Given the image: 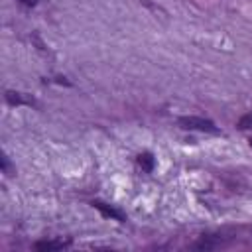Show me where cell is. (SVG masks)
<instances>
[{"instance_id":"10","label":"cell","mask_w":252,"mask_h":252,"mask_svg":"<svg viewBox=\"0 0 252 252\" xmlns=\"http://www.w3.org/2000/svg\"><path fill=\"white\" fill-rule=\"evenodd\" d=\"M250 146H252V140H250Z\"/></svg>"},{"instance_id":"7","label":"cell","mask_w":252,"mask_h":252,"mask_svg":"<svg viewBox=\"0 0 252 252\" xmlns=\"http://www.w3.org/2000/svg\"><path fill=\"white\" fill-rule=\"evenodd\" d=\"M236 128L238 130H252V110H248L246 114H242L236 122Z\"/></svg>"},{"instance_id":"6","label":"cell","mask_w":252,"mask_h":252,"mask_svg":"<svg viewBox=\"0 0 252 252\" xmlns=\"http://www.w3.org/2000/svg\"><path fill=\"white\" fill-rule=\"evenodd\" d=\"M136 163L142 167V171L152 173V171H154V167H156V158H154V154H152V152H142V154H138Z\"/></svg>"},{"instance_id":"4","label":"cell","mask_w":252,"mask_h":252,"mask_svg":"<svg viewBox=\"0 0 252 252\" xmlns=\"http://www.w3.org/2000/svg\"><path fill=\"white\" fill-rule=\"evenodd\" d=\"M67 246H71V238H67V240H63V238H55V240H37V242L33 244V248L39 250V252L63 250V248H67Z\"/></svg>"},{"instance_id":"2","label":"cell","mask_w":252,"mask_h":252,"mask_svg":"<svg viewBox=\"0 0 252 252\" xmlns=\"http://www.w3.org/2000/svg\"><path fill=\"white\" fill-rule=\"evenodd\" d=\"M177 126L183 130H195V132H209V134H219V126L203 116H179Z\"/></svg>"},{"instance_id":"8","label":"cell","mask_w":252,"mask_h":252,"mask_svg":"<svg viewBox=\"0 0 252 252\" xmlns=\"http://www.w3.org/2000/svg\"><path fill=\"white\" fill-rule=\"evenodd\" d=\"M2 173H6L8 177L16 173V167H14L12 163H10V158H8V156H6L4 152H2Z\"/></svg>"},{"instance_id":"9","label":"cell","mask_w":252,"mask_h":252,"mask_svg":"<svg viewBox=\"0 0 252 252\" xmlns=\"http://www.w3.org/2000/svg\"><path fill=\"white\" fill-rule=\"evenodd\" d=\"M16 2H18V4H22V6H26V8H33L39 0H16Z\"/></svg>"},{"instance_id":"1","label":"cell","mask_w":252,"mask_h":252,"mask_svg":"<svg viewBox=\"0 0 252 252\" xmlns=\"http://www.w3.org/2000/svg\"><path fill=\"white\" fill-rule=\"evenodd\" d=\"M252 244V224H226L215 230L203 232L193 244L191 250H222L232 246H246Z\"/></svg>"},{"instance_id":"3","label":"cell","mask_w":252,"mask_h":252,"mask_svg":"<svg viewBox=\"0 0 252 252\" xmlns=\"http://www.w3.org/2000/svg\"><path fill=\"white\" fill-rule=\"evenodd\" d=\"M91 205H93L94 209H98L102 217L114 219V220H118V222H126V215H124L120 209H116V207H112V205H108V203H104V201H98V199L93 201Z\"/></svg>"},{"instance_id":"5","label":"cell","mask_w":252,"mask_h":252,"mask_svg":"<svg viewBox=\"0 0 252 252\" xmlns=\"http://www.w3.org/2000/svg\"><path fill=\"white\" fill-rule=\"evenodd\" d=\"M4 98H6L8 104H14V106H18V104H30V106L35 104V100L32 96H24V93H14V91H6Z\"/></svg>"}]
</instances>
